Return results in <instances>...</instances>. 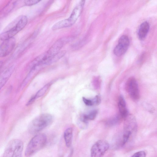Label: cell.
<instances>
[{
	"instance_id": "obj_1",
	"label": "cell",
	"mask_w": 157,
	"mask_h": 157,
	"mask_svg": "<svg viewBox=\"0 0 157 157\" xmlns=\"http://www.w3.org/2000/svg\"><path fill=\"white\" fill-rule=\"evenodd\" d=\"M85 3L84 0L80 1L74 8L69 17L56 23L52 26V30H56L72 25L81 15Z\"/></svg>"
},
{
	"instance_id": "obj_2",
	"label": "cell",
	"mask_w": 157,
	"mask_h": 157,
	"mask_svg": "<svg viewBox=\"0 0 157 157\" xmlns=\"http://www.w3.org/2000/svg\"><path fill=\"white\" fill-rule=\"evenodd\" d=\"M27 22L28 18L25 16L22 15L17 18L10 25L9 27L10 28L0 34V40L3 41L13 37L25 27Z\"/></svg>"
},
{
	"instance_id": "obj_3",
	"label": "cell",
	"mask_w": 157,
	"mask_h": 157,
	"mask_svg": "<svg viewBox=\"0 0 157 157\" xmlns=\"http://www.w3.org/2000/svg\"><path fill=\"white\" fill-rule=\"evenodd\" d=\"M52 121L53 117L50 114H42L31 122L28 127L29 132L32 134L37 133L50 125Z\"/></svg>"
},
{
	"instance_id": "obj_4",
	"label": "cell",
	"mask_w": 157,
	"mask_h": 157,
	"mask_svg": "<svg viewBox=\"0 0 157 157\" xmlns=\"http://www.w3.org/2000/svg\"><path fill=\"white\" fill-rule=\"evenodd\" d=\"M47 137L43 133L35 135L29 143L25 151L26 157L30 156L42 149L46 144Z\"/></svg>"
},
{
	"instance_id": "obj_5",
	"label": "cell",
	"mask_w": 157,
	"mask_h": 157,
	"mask_svg": "<svg viewBox=\"0 0 157 157\" xmlns=\"http://www.w3.org/2000/svg\"><path fill=\"white\" fill-rule=\"evenodd\" d=\"M23 148V144L21 140H12L7 144L3 157H22Z\"/></svg>"
},
{
	"instance_id": "obj_6",
	"label": "cell",
	"mask_w": 157,
	"mask_h": 157,
	"mask_svg": "<svg viewBox=\"0 0 157 157\" xmlns=\"http://www.w3.org/2000/svg\"><path fill=\"white\" fill-rule=\"evenodd\" d=\"M109 147V143L105 140H101L97 141L91 147V157H102Z\"/></svg>"
},
{
	"instance_id": "obj_7",
	"label": "cell",
	"mask_w": 157,
	"mask_h": 157,
	"mask_svg": "<svg viewBox=\"0 0 157 157\" xmlns=\"http://www.w3.org/2000/svg\"><path fill=\"white\" fill-rule=\"evenodd\" d=\"M126 90L130 98L133 100H137L140 97V93L137 82L134 77H129L125 84Z\"/></svg>"
},
{
	"instance_id": "obj_8",
	"label": "cell",
	"mask_w": 157,
	"mask_h": 157,
	"mask_svg": "<svg viewBox=\"0 0 157 157\" xmlns=\"http://www.w3.org/2000/svg\"><path fill=\"white\" fill-rule=\"evenodd\" d=\"M130 41L127 36L123 35L119 38L118 43L113 50L114 54L119 56L124 54L128 50L129 45Z\"/></svg>"
},
{
	"instance_id": "obj_9",
	"label": "cell",
	"mask_w": 157,
	"mask_h": 157,
	"mask_svg": "<svg viewBox=\"0 0 157 157\" xmlns=\"http://www.w3.org/2000/svg\"><path fill=\"white\" fill-rule=\"evenodd\" d=\"M16 43L14 37L3 41L0 45V57H3L9 54L14 49Z\"/></svg>"
},
{
	"instance_id": "obj_10",
	"label": "cell",
	"mask_w": 157,
	"mask_h": 157,
	"mask_svg": "<svg viewBox=\"0 0 157 157\" xmlns=\"http://www.w3.org/2000/svg\"><path fill=\"white\" fill-rule=\"evenodd\" d=\"M67 37H63L58 40L49 50L44 53L46 57L52 56L60 51L61 49L69 40Z\"/></svg>"
},
{
	"instance_id": "obj_11",
	"label": "cell",
	"mask_w": 157,
	"mask_h": 157,
	"mask_svg": "<svg viewBox=\"0 0 157 157\" xmlns=\"http://www.w3.org/2000/svg\"><path fill=\"white\" fill-rule=\"evenodd\" d=\"M66 53V51L64 50L59 51L47 58L42 62V65H48L57 62L63 57Z\"/></svg>"
},
{
	"instance_id": "obj_12",
	"label": "cell",
	"mask_w": 157,
	"mask_h": 157,
	"mask_svg": "<svg viewBox=\"0 0 157 157\" xmlns=\"http://www.w3.org/2000/svg\"><path fill=\"white\" fill-rule=\"evenodd\" d=\"M149 25L147 21L143 22L140 25L138 31V35L140 40L145 39L149 30Z\"/></svg>"
},
{
	"instance_id": "obj_13",
	"label": "cell",
	"mask_w": 157,
	"mask_h": 157,
	"mask_svg": "<svg viewBox=\"0 0 157 157\" xmlns=\"http://www.w3.org/2000/svg\"><path fill=\"white\" fill-rule=\"evenodd\" d=\"M13 71V67H11L6 70L0 75V90L7 82Z\"/></svg>"
},
{
	"instance_id": "obj_14",
	"label": "cell",
	"mask_w": 157,
	"mask_h": 157,
	"mask_svg": "<svg viewBox=\"0 0 157 157\" xmlns=\"http://www.w3.org/2000/svg\"><path fill=\"white\" fill-rule=\"evenodd\" d=\"M118 106L121 116L124 118L128 113L125 101L122 95L119 97Z\"/></svg>"
},
{
	"instance_id": "obj_15",
	"label": "cell",
	"mask_w": 157,
	"mask_h": 157,
	"mask_svg": "<svg viewBox=\"0 0 157 157\" xmlns=\"http://www.w3.org/2000/svg\"><path fill=\"white\" fill-rule=\"evenodd\" d=\"M73 130L71 128H67L64 133V138L66 146L70 147L72 144Z\"/></svg>"
},
{
	"instance_id": "obj_16",
	"label": "cell",
	"mask_w": 157,
	"mask_h": 157,
	"mask_svg": "<svg viewBox=\"0 0 157 157\" xmlns=\"http://www.w3.org/2000/svg\"><path fill=\"white\" fill-rule=\"evenodd\" d=\"M98 112V110L95 109L87 114H83L81 117V121L85 123H87L89 120H93L95 118Z\"/></svg>"
},
{
	"instance_id": "obj_17",
	"label": "cell",
	"mask_w": 157,
	"mask_h": 157,
	"mask_svg": "<svg viewBox=\"0 0 157 157\" xmlns=\"http://www.w3.org/2000/svg\"><path fill=\"white\" fill-rule=\"evenodd\" d=\"M50 86V84H48L39 90L36 94L34 95L35 99H36L43 96L47 91L49 87Z\"/></svg>"
},
{
	"instance_id": "obj_18",
	"label": "cell",
	"mask_w": 157,
	"mask_h": 157,
	"mask_svg": "<svg viewBox=\"0 0 157 157\" xmlns=\"http://www.w3.org/2000/svg\"><path fill=\"white\" fill-rule=\"evenodd\" d=\"M119 120V116H116L109 119L107 122V124L109 126L114 125L118 122Z\"/></svg>"
},
{
	"instance_id": "obj_19",
	"label": "cell",
	"mask_w": 157,
	"mask_h": 157,
	"mask_svg": "<svg viewBox=\"0 0 157 157\" xmlns=\"http://www.w3.org/2000/svg\"><path fill=\"white\" fill-rule=\"evenodd\" d=\"M82 100L86 105L89 106L95 105L94 99H89L85 97L82 98Z\"/></svg>"
},
{
	"instance_id": "obj_20",
	"label": "cell",
	"mask_w": 157,
	"mask_h": 157,
	"mask_svg": "<svg viewBox=\"0 0 157 157\" xmlns=\"http://www.w3.org/2000/svg\"><path fill=\"white\" fill-rule=\"evenodd\" d=\"M40 1L38 0H25L24 1V3L26 6H31L37 4Z\"/></svg>"
},
{
	"instance_id": "obj_21",
	"label": "cell",
	"mask_w": 157,
	"mask_h": 157,
	"mask_svg": "<svg viewBox=\"0 0 157 157\" xmlns=\"http://www.w3.org/2000/svg\"><path fill=\"white\" fill-rule=\"evenodd\" d=\"M146 153L144 151H140L134 153L131 157H146Z\"/></svg>"
},
{
	"instance_id": "obj_22",
	"label": "cell",
	"mask_w": 157,
	"mask_h": 157,
	"mask_svg": "<svg viewBox=\"0 0 157 157\" xmlns=\"http://www.w3.org/2000/svg\"><path fill=\"white\" fill-rule=\"evenodd\" d=\"M95 105H98L101 102V98L100 96L96 95L94 98Z\"/></svg>"
},
{
	"instance_id": "obj_23",
	"label": "cell",
	"mask_w": 157,
	"mask_h": 157,
	"mask_svg": "<svg viewBox=\"0 0 157 157\" xmlns=\"http://www.w3.org/2000/svg\"><path fill=\"white\" fill-rule=\"evenodd\" d=\"M3 64V62L2 61L0 60V69L2 67Z\"/></svg>"
}]
</instances>
